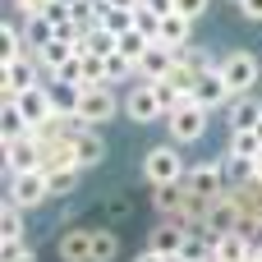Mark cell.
Instances as JSON below:
<instances>
[{
    "instance_id": "836d02e7",
    "label": "cell",
    "mask_w": 262,
    "mask_h": 262,
    "mask_svg": "<svg viewBox=\"0 0 262 262\" xmlns=\"http://www.w3.org/2000/svg\"><path fill=\"white\" fill-rule=\"evenodd\" d=\"M239 14L249 23H262V0H239Z\"/></svg>"
},
{
    "instance_id": "f1b7e54d",
    "label": "cell",
    "mask_w": 262,
    "mask_h": 262,
    "mask_svg": "<svg viewBox=\"0 0 262 262\" xmlns=\"http://www.w3.org/2000/svg\"><path fill=\"white\" fill-rule=\"evenodd\" d=\"M134 32H143V37H152V41H157V32H161V14H157L147 0L134 9Z\"/></svg>"
},
{
    "instance_id": "60d3db41",
    "label": "cell",
    "mask_w": 262,
    "mask_h": 262,
    "mask_svg": "<svg viewBox=\"0 0 262 262\" xmlns=\"http://www.w3.org/2000/svg\"><path fill=\"white\" fill-rule=\"evenodd\" d=\"M235 5H239V0H235Z\"/></svg>"
},
{
    "instance_id": "484cf974",
    "label": "cell",
    "mask_w": 262,
    "mask_h": 262,
    "mask_svg": "<svg viewBox=\"0 0 262 262\" xmlns=\"http://www.w3.org/2000/svg\"><path fill=\"white\" fill-rule=\"evenodd\" d=\"M23 28H28V46H32V51H46V46L55 41V23H51L46 14H37V18H23Z\"/></svg>"
},
{
    "instance_id": "1f68e13d",
    "label": "cell",
    "mask_w": 262,
    "mask_h": 262,
    "mask_svg": "<svg viewBox=\"0 0 262 262\" xmlns=\"http://www.w3.org/2000/svg\"><path fill=\"white\" fill-rule=\"evenodd\" d=\"M23 253H32L28 239H0V262H18Z\"/></svg>"
},
{
    "instance_id": "ac0fdd59",
    "label": "cell",
    "mask_w": 262,
    "mask_h": 262,
    "mask_svg": "<svg viewBox=\"0 0 262 262\" xmlns=\"http://www.w3.org/2000/svg\"><path fill=\"white\" fill-rule=\"evenodd\" d=\"M74 161H78V170H97V166L106 161V138H101V129H83V134H78Z\"/></svg>"
},
{
    "instance_id": "7c38bea8",
    "label": "cell",
    "mask_w": 262,
    "mask_h": 262,
    "mask_svg": "<svg viewBox=\"0 0 262 262\" xmlns=\"http://www.w3.org/2000/svg\"><path fill=\"white\" fill-rule=\"evenodd\" d=\"M28 170H46L41 166V143L32 134L5 147V175H28Z\"/></svg>"
},
{
    "instance_id": "44dd1931",
    "label": "cell",
    "mask_w": 262,
    "mask_h": 262,
    "mask_svg": "<svg viewBox=\"0 0 262 262\" xmlns=\"http://www.w3.org/2000/svg\"><path fill=\"white\" fill-rule=\"evenodd\" d=\"M120 235H115V226H97L92 230V262H120Z\"/></svg>"
},
{
    "instance_id": "e0dca14e",
    "label": "cell",
    "mask_w": 262,
    "mask_h": 262,
    "mask_svg": "<svg viewBox=\"0 0 262 262\" xmlns=\"http://www.w3.org/2000/svg\"><path fill=\"white\" fill-rule=\"evenodd\" d=\"M170 74H175V51L161 46V41H152V51H147L143 64H138V83H161V78H170Z\"/></svg>"
},
{
    "instance_id": "5b68a950",
    "label": "cell",
    "mask_w": 262,
    "mask_h": 262,
    "mask_svg": "<svg viewBox=\"0 0 262 262\" xmlns=\"http://www.w3.org/2000/svg\"><path fill=\"white\" fill-rule=\"evenodd\" d=\"M184 189L198 193V198H221V193H230L226 161H193V166L184 170Z\"/></svg>"
},
{
    "instance_id": "e575fe53",
    "label": "cell",
    "mask_w": 262,
    "mask_h": 262,
    "mask_svg": "<svg viewBox=\"0 0 262 262\" xmlns=\"http://www.w3.org/2000/svg\"><path fill=\"white\" fill-rule=\"evenodd\" d=\"M134 262H170V258H161V253H152V249H138V258Z\"/></svg>"
},
{
    "instance_id": "9c48e42d",
    "label": "cell",
    "mask_w": 262,
    "mask_h": 262,
    "mask_svg": "<svg viewBox=\"0 0 262 262\" xmlns=\"http://www.w3.org/2000/svg\"><path fill=\"white\" fill-rule=\"evenodd\" d=\"M14 106H18V115L28 120V129H41V124H46V120L55 115V101H51V83L41 78L37 88L18 92V101H14Z\"/></svg>"
},
{
    "instance_id": "f35d334b",
    "label": "cell",
    "mask_w": 262,
    "mask_h": 262,
    "mask_svg": "<svg viewBox=\"0 0 262 262\" xmlns=\"http://www.w3.org/2000/svg\"><path fill=\"white\" fill-rule=\"evenodd\" d=\"M253 180H258V184H262V161H258V175H253Z\"/></svg>"
},
{
    "instance_id": "d6a6232c",
    "label": "cell",
    "mask_w": 262,
    "mask_h": 262,
    "mask_svg": "<svg viewBox=\"0 0 262 262\" xmlns=\"http://www.w3.org/2000/svg\"><path fill=\"white\" fill-rule=\"evenodd\" d=\"M207 5H212V0H175V9H180V14H189L193 23H198V18L207 14Z\"/></svg>"
},
{
    "instance_id": "d590c367",
    "label": "cell",
    "mask_w": 262,
    "mask_h": 262,
    "mask_svg": "<svg viewBox=\"0 0 262 262\" xmlns=\"http://www.w3.org/2000/svg\"><path fill=\"white\" fill-rule=\"evenodd\" d=\"M106 5H115V9H138L143 0H106Z\"/></svg>"
},
{
    "instance_id": "4fadbf2b",
    "label": "cell",
    "mask_w": 262,
    "mask_h": 262,
    "mask_svg": "<svg viewBox=\"0 0 262 262\" xmlns=\"http://www.w3.org/2000/svg\"><path fill=\"white\" fill-rule=\"evenodd\" d=\"M262 120V101L253 92H244V97H230V106H226V129L230 134H253Z\"/></svg>"
},
{
    "instance_id": "ab89813d",
    "label": "cell",
    "mask_w": 262,
    "mask_h": 262,
    "mask_svg": "<svg viewBox=\"0 0 262 262\" xmlns=\"http://www.w3.org/2000/svg\"><path fill=\"white\" fill-rule=\"evenodd\" d=\"M258 258H262V244H258Z\"/></svg>"
},
{
    "instance_id": "5bb4252c",
    "label": "cell",
    "mask_w": 262,
    "mask_h": 262,
    "mask_svg": "<svg viewBox=\"0 0 262 262\" xmlns=\"http://www.w3.org/2000/svg\"><path fill=\"white\" fill-rule=\"evenodd\" d=\"M184 239H189V230H184L180 221H157V226L147 230V244H143V249H152V253H161V258H180Z\"/></svg>"
},
{
    "instance_id": "9a60e30c",
    "label": "cell",
    "mask_w": 262,
    "mask_h": 262,
    "mask_svg": "<svg viewBox=\"0 0 262 262\" xmlns=\"http://www.w3.org/2000/svg\"><path fill=\"white\" fill-rule=\"evenodd\" d=\"M147 203L161 221H180V212L189 203V189L184 184H161V189H147Z\"/></svg>"
},
{
    "instance_id": "7a4b0ae2",
    "label": "cell",
    "mask_w": 262,
    "mask_h": 262,
    "mask_svg": "<svg viewBox=\"0 0 262 262\" xmlns=\"http://www.w3.org/2000/svg\"><path fill=\"white\" fill-rule=\"evenodd\" d=\"M74 115H78L88 129H101V124H111L115 115H124V92H115L111 83H106V88H83Z\"/></svg>"
},
{
    "instance_id": "603a6c76",
    "label": "cell",
    "mask_w": 262,
    "mask_h": 262,
    "mask_svg": "<svg viewBox=\"0 0 262 262\" xmlns=\"http://www.w3.org/2000/svg\"><path fill=\"white\" fill-rule=\"evenodd\" d=\"M46 180H51V198H69V193H78L83 170H78V166H51Z\"/></svg>"
},
{
    "instance_id": "7402d4cb",
    "label": "cell",
    "mask_w": 262,
    "mask_h": 262,
    "mask_svg": "<svg viewBox=\"0 0 262 262\" xmlns=\"http://www.w3.org/2000/svg\"><path fill=\"white\" fill-rule=\"evenodd\" d=\"M32 129H28V120L18 115V106L9 101V106H0V147H9V143H18V138H28Z\"/></svg>"
},
{
    "instance_id": "ba28073f",
    "label": "cell",
    "mask_w": 262,
    "mask_h": 262,
    "mask_svg": "<svg viewBox=\"0 0 262 262\" xmlns=\"http://www.w3.org/2000/svg\"><path fill=\"white\" fill-rule=\"evenodd\" d=\"M230 193H235V203H239V235L258 239L262 235V184L249 180V184H235Z\"/></svg>"
},
{
    "instance_id": "52a82bcc",
    "label": "cell",
    "mask_w": 262,
    "mask_h": 262,
    "mask_svg": "<svg viewBox=\"0 0 262 262\" xmlns=\"http://www.w3.org/2000/svg\"><path fill=\"white\" fill-rule=\"evenodd\" d=\"M207 120H212V115H207L203 106H184V111L166 115V134H170V143H175V147H180V143L189 147V143H198V138L207 134Z\"/></svg>"
},
{
    "instance_id": "83f0119b",
    "label": "cell",
    "mask_w": 262,
    "mask_h": 262,
    "mask_svg": "<svg viewBox=\"0 0 262 262\" xmlns=\"http://www.w3.org/2000/svg\"><path fill=\"white\" fill-rule=\"evenodd\" d=\"M0 239H28V235H23V207H14L9 198H5V207H0Z\"/></svg>"
},
{
    "instance_id": "f546056e",
    "label": "cell",
    "mask_w": 262,
    "mask_h": 262,
    "mask_svg": "<svg viewBox=\"0 0 262 262\" xmlns=\"http://www.w3.org/2000/svg\"><path fill=\"white\" fill-rule=\"evenodd\" d=\"M147 51H152V37H143V32H124V37H120V55H124V60L143 64Z\"/></svg>"
},
{
    "instance_id": "d4e9b609",
    "label": "cell",
    "mask_w": 262,
    "mask_h": 262,
    "mask_svg": "<svg viewBox=\"0 0 262 262\" xmlns=\"http://www.w3.org/2000/svg\"><path fill=\"white\" fill-rule=\"evenodd\" d=\"M74 55H78V46H74V41H60V37H55L46 51H37V60H41V69H46V74H55V69H60V64H69Z\"/></svg>"
},
{
    "instance_id": "8d00e7d4",
    "label": "cell",
    "mask_w": 262,
    "mask_h": 262,
    "mask_svg": "<svg viewBox=\"0 0 262 262\" xmlns=\"http://www.w3.org/2000/svg\"><path fill=\"white\" fill-rule=\"evenodd\" d=\"M18 262H37V253H23V258H18Z\"/></svg>"
},
{
    "instance_id": "2e32d148",
    "label": "cell",
    "mask_w": 262,
    "mask_h": 262,
    "mask_svg": "<svg viewBox=\"0 0 262 262\" xmlns=\"http://www.w3.org/2000/svg\"><path fill=\"white\" fill-rule=\"evenodd\" d=\"M157 41H161V46H170V51H184V46H193V18H189V14H180V9H170V14L161 18V32H157Z\"/></svg>"
},
{
    "instance_id": "d6986e66",
    "label": "cell",
    "mask_w": 262,
    "mask_h": 262,
    "mask_svg": "<svg viewBox=\"0 0 262 262\" xmlns=\"http://www.w3.org/2000/svg\"><path fill=\"white\" fill-rule=\"evenodd\" d=\"M207 226H212L216 235H235V230H239V203H235V193H221V198H212Z\"/></svg>"
},
{
    "instance_id": "ffe728a7",
    "label": "cell",
    "mask_w": 262,
    "mask_h": 262,
    "mask_svg": "<svg viewBox=\"0 0 262 262\" xmlns=\"http://www.w3.org/2000/svg\"><path fill=\"white\" fill-rule=\"evenodd\" d=\"M258 253V239H249V235H221L216 239V262H253Z\"/></svg>"
},
{
    "instance_id": "6da1fadb",
    "label": "cell",
    "mask_w": 262,
    "mask_h": 262,
    "mask_svg": "<svg viewBox=\"0 0 262 262\" xmlns=\"http://www.w3.org/2000/svg\"><path fill=\"white\" fill-rule=\"evenodd\" d=\"M184 157H180V147L175 143H157V147H147L143 152V161H138V175H143V184L147 189H161V184H184Z\"/></svg>"
},
{
    "instance_id": "4dcf8cb0",
    "label": "cell",
    "mask_w": 262,
    "mask_h": 262,
    "mask_svg": "<svg viewBox=\"0 0 262 262\" xmlns=\"http://www.w3.org/2000/svg\"><path fill=\"white\" fill-rule=\"evenodd\" d=\"M101 212L111 216V226H120V221H129V216H134V203H129L124 193H106V198H101Z\"/></svg>"
},
{
    "instance_id": "cb8c5ba5",
    "label": "cell",
    "mask_w": 262,
    "mask_h": 262,
    "mask_svg": "<svg viewBox=\"0 0 262 262\" xmlns=\"http://www.w3.org/2000/svg\"><path fill=\"white\" fill-rule=\"evenodd\" d=\"M226 157H235V161H262V143L258 134H230V143H226Z\"/></svg>"
},
{
    "instance_id": "277c9868",
    "label": "cell",
    "mask_w": 262,
    "mask_h": 262,
    "mask_svg": "<svg viewBox=\"0 0 262 262\" xmlns=\"http://www.w3.org/2000/svg\"><path fill=\"white\" fill-rule=\"evenodd\" d=\"M5 198L23 212H37L41 203H51V180L46 170H28V175H5Z\"/></svg>"
},
{
    "instance_id": "4316f807",
    "label": "cell",
    "mask_w": 262,
    "mask_h": 262,
    "mask_svg": "<svg viewBox=\"0 0 262 262\" xmlns=\"http://www.w3.org/2000/svg\"><path fill=\"white\" fill-rule=\"evenodd\" d=\"M106 83H111V88H120V83H138V64L124 60V55L115 51V55L106 60Z\"/></svg>"
},
{
    "instance_id": "8992f818",
    "label": "cell",
    "mask_w": 262,
    "mask_h": 262,
    "mask_svg": "<svg viewBox=\"0 0 262 262\" xmlns=\"http://www.w3.org/2000/svg\"><path fill=\"white\" fill-rule=\"evenodd\" d=\"M124 115L134 124H157V120H166V106H161L152 83H129L124 88Z\"/></svg>"
},
{
    "instance_id": "74e56055",
    "label": "cell",
    "mask_w": 262,
    "mask_h": 262,
    "mask_svg": "<svg viewBox=\"0 0 262 262\" xmlns=\"http://www.w3.org/2000/svg\"><path fill=\"white\" fill-rule=\"evenodd\" d=\"M253 134H258V143H262V120H258V129H253Z\"/></svg>"
},
{
    "instance_id": "30bf717a",
    "label": "cell",
    "mask_w": 262,
    "mask_h": 262,
    "mask_svg": "<svg viewBox=\"0 0 262 262\" xmlns=\"http://www.w3.org/2000/svg\"><path fill=\"white\" fill-rule=\"evenodd\" d=\"M189 97H193V106H203L207 115H216V111H226V106H230V97H235V92L226 88L221 69H212V74H203V78L193 83V92H189Z\"/></svg>"
},
{
    "instance_id": "3957f363",
    "label": "cell",
    "mask_w": 262,
    "mask_h": 262,
    "mask_svg": "<svg viewBox=\"0 0 262 262\" xmlns=\"http://www.w3.org/2000/svg\"><path fill=\"white\" fill-rule=\"evenodd\" d=\"M216 69H221V78H226V88H230L235 97L253 92V88H258V78H262V60L253 55V51H244V46H239V51H226Z\"/></svg>"
},
{
    "instance_id": "8fae6325",
    "label": "cell",
    "mask_w": 262,
    "mask_h": 262,
    "mask_svg": "<svg viewBox=\"0 0 262 262\" xmlns=\"http://www.w3.org/2000/svg\"><path fill=\"white\" fill-rule=\"evenodd\" d=\"M55 258L60 262H92V230L88 226H64L55 235Z\"/></svg>"
}]
</instances>
